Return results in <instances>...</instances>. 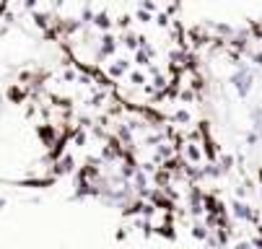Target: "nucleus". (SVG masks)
<instances>
[{
  "label": "nucleus",
  "instance_id": "3",
  "mask_svg": "<svg viewBox=\"0 0 262 249\" xmlns=\"http://www.w3.org/2000/svg\"><path fill=\"white\" fill-rule=\"evenodd\" d=\"M234 210H236V216H242V218H249L252 213L247 210V205H234Z\"/></svg>",
  "mask_w": 262,
  "mask_h": 249
},
{
  "label": "nucleus",
  "instance_id": "2",
  "mask_svg": "<svg viewBox=\"0 0 262 249\" xmlns=\"http://www.w3.org/2000/svg\"><path fill=\"white\" fill-rule=\"evenodd\" d=\"M252 120H254V127L262 132V106H259V109H254L252 112Z\"/></svg>",
  "mask_w": 262,
  "mask_h": 249
},
{
  "label": "nucleus",
  "instance_id": "1",
  "mask_svg": "<svg viewBox=\"0 0 262 249\" xmlns=\"http://www.w3.org/2000/svg\"><path fill=\"white\" fill-rule=\"evenodd\" d=\"M231 83H234V88L239 91V96H247V94L252 91V83H254V76L249 73V70H239V73H234V78H231Z\"/></svg>",
  "mask_w": 262,
  "mask_h": 249
}]
</instances>
